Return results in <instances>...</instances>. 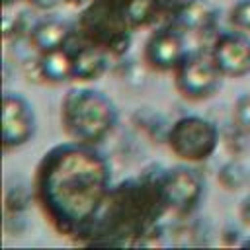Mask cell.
Returning a JSON list of instances; mask_svg holds the SVG:
<instances>
[{
	"label": "cell",
	"instance_id": "6da1fadb",
	"mask_svg": "<svg viewBox=\"0 0 250 250\" xmlns=\"http://www.w3.org/2000/svg\"><path fill=\"white\" fill-rule=\"evenodd\" d=\"M111 164L94 145L66 141L51 146L33 174L35 201L64 236L88 238L109 195Z\"/></svg>",
	"mask_w": 250,
	"mask_h": 250
},
{
	"label": "cell",
	"instance_id": "7a4b0ae2",
	"mask_svg": "<svg viewBox=\"0 0 250 250\" xmlns=\"http://www.w3.org/2000/svg\"><path fill=\"white\" fill-rule=\"evenodd\" d=\"M162 166H148L137 178L121 182L90 232V244L125 246L133 244L168 211L162 193Z\"/></svg>",
	"mask_w": 250,
	"mask_h": 250
},
{
	"label": "cell",
	"instance_id": "3957f363",
	"mask_svg": "<svg viewBox=\"0 0 250 250\" xmlns=\"http://www.w3.org/2000/svg\"><path fill=\"white\" fill-rule=\"evenodd\" d=\"M59 117L70 141L98 146L115 131L119 111L115 102L102 90L74 86L64 92Z\"/></svg>",
	"mask_w": 250,
	"mask_h": 250
},
{
	"label": "cell",
	"instance_id": "277c9868",
	"mask_svg": "<svg viewBox=\"0 0 250 250\" xmlns=\"http://www.w3.org/2000/svg\"><path fill=\"white\" fill-rule=\"evenodd\" d=\"M78 31L86 43L104 47L113 59L129 53L133 27L125 16V0H92L82 8Z\"/></svg>",
	"mask_w": 250,
	"mask_h": 250
},
{
	"label": "cell",
	"instance_id": "5b68a950",
	"mask_svg": "<svg viewBox=\"0 0 250 250\" xmlns=\"http://www.w3.org/2000/svg\"><path fill=\"white\" fill-rule=\"evenodd\" d=\"M219 143H221V131L217 123L211 121L209 117L195 113L178 117L170 125L166 137V145L170 152L178 160L189 164L209 160L215 154Z\"/></svg>",
	"mask_w": 250,
	"mask_h": 250
},
{
	"label": "cell",
	"instance_id": "8992f818",
	"mask_svg": "<svg viewBox=\"0 0 250 250\" xmlns=\"http://www.w3.org/2000/svg\"><path fill=\"white\" fill-rule=\"evenodd\" d=\"M162 193L168 211L176 217L188 219L197 211L205 195V178L197 168L189 166V162L164 168Z\"/></svg>",
	"mask_w": 250,
	"mask_h": 250
},
{
	"label": "cell",
	"instance_id": "52a82bcc",
	"mask_svg": "<svg viewBox=\"0 0 250 250\" xmlns=\"http://www.w3.org/2000/svg\"><path fill=\"white\" fill-rule=\"evenodd\" d=\"M223 78L225 76L215 66L211 55L205 57L191 51L174 70V86L178 94L189 102H203L213 98L219 92Z\"/></svg>",
	"mask_w": 250,
	"mask_h": 250
},
{
	"label": "cell",
	"instance_id": "ba28073f",
	"mask_svg": "<svg viewBox=\"0 0 250 250\" xmlns=\"http://www.w3.org/2000/svg\"><path fill=\"white\" fill-rule=\"evenodd\" d=\"M37 133V115L33 104L20 92L2 94V146L16 150L25 146Z\"/></svg>",
	"mask_w": 250,
	"mask_h": 250
},
{
	"label": "cell",
	"instance_id": "9c48e42d",
	"mask_svg": "<svg viewBox=\"0 0 250 250\" xmlns=\"http://www.w3.org/2000/svg\"><path fill=\"white\" fill-rule=\"evenodd\" d=\"M188 53L184 29L172 21L156 27L148 35L145 41L143 59L156 72H174Z\"/></svg>",
	"mask_w": 250,
	"mask_h": 250
},
{
	"label": "cell",
	"instance_id": "30bf717a",
	"mask_svg": "<svg viewBox=\"0 0 250 250\" xmlns=\"http://www.w3.org/2000/svg\"><path fill=\"white\" fill-rule=\"evenodd\" d=\"M209 55L225 78H242L250 74V35L242 29L234 27L217 33Z\"/></svg>",
	"mask_w": 250,
	"mask_h": 250
},
{
	"label": "cell",
	"instance_id": "8fae6325",
	"mask_svg": "<svg viewBox=\"0 0 250 250\" xmlns=\"http://www.w3.org/2000/svg\"><path fill=\"white\" fill-rule=\"evenodd\" d=\"M72 51V80L86 84V82H96L100 80L107 70L111 62V55L98 45L84 43Z\"/></svg>",
	"mask_w": 250,
	"mask_h": 250
},
{
	"label": "cell",
	"instance_id": "7c38bea8",
	"mask_svg": "<svg viewBox=\"0 0 250 250\" xmlns=\"http://www.w3.org/2000/svg\"><path fill=\"white\" fill-rule=\"evenodd\" d=\"M70 35H72V27L68 25V21L51 16V18H43L35 23V27L29 35V43L37 53H47L53 49L66 47Z\"/></svg>",
	"mask_w": 250,
	"mask_h": 250
},
{
	"label": "cell",
	"instance_id": "4fadbf2b",
	"mask_svg": "<svg viewBox=\"0 0 250 250\" xmlns=\"http://www.w3.org/2000/svg\"><path fill=\"white\" fill-rule=\"evenodd\" d=\"M37 66L41 80L47 84H62L72 80V51L66 47L39 53Z\"/></svg>",
	"mask_w": 250,
	"mask_h": 250
},
{
	"label": "cell",
	"instance_id": "5bb4252c",
	"mask_svg": "<svg viewBox=\"0 0 250 250\" xmlns=\"http://www.w3.org/2000/svg\"><path fill=\"white\" fill-rule=\"evenodd\" d=\"M215 10L205 0H184L174 10V23L184 31H203L213 25Z\"/></svg>",
	"mask_w": 250,
	"mask_h": 250
},
{
	"label": "cell",
	"instance_id": "9a60e30c",
	"mask_svg": "<svg viewBox=\"0 0 250 250\" xmlns=\"http://www.w3.org/2000/svg\"><path fill=\"white\" fill-rule=\"evenodd\" d=\"M162 14V0H125V16L133 29L152 25Z\"/></svg>",
	"mask_w": 250,
	"mask_h": 250
},
{
	"label": "cell",
	"instance_id": "2e32d148",
	"mask_svg": "<svg viewBox=\"0 0 250 250\" xmlns=\"http://www.w3.org/2000/svg\"><path fill=\"white\" fill-rule=\"evenodd\" d=\"M250 182V170L236 158L227 160L217 170V184L225 191H238Z\"/></svg>",
	"mask_w": 250,
	"mask_h": 250
},
{
	"label": "cell",
	"instance_id": "e0dca14e",
	"mask_svg": "<svg viewBox=\"0 0 250 250\" xmlns=\"http://www.w3.org/2000/svg\"><path fill=\"white\" fill-rule=\"evenodd\" d=\"M33 197H35L33 186H27L25 182L8 184L6 189H4V211H8V213H25Z\"/></svg>",
	"mask_w": 250,
	"mask_h": 250
},
{
	"label": "cell",
	"instance_id": "ac0fdd59",
	"mask_svg": "<svg viewBox=\"0 0 250 250\" xmlns=\"http://www.w3.org/2000/svg\"><path fill=\"white\" fill-rule=\"evenodd\" d=\"M232 125L244 133H250V92H244L234 100Z\"/></svg>",
	"mask_w": 250,
	"mask_h": 250
},
{
	"label": "cell",
	"instance_id": "d6986e66",
	"mask_svg": "<svg viewBox=\"0 0 250 250\" xmlns=\"http://www.w3.org/2000/svg\"><path fill=\"white\" fill-rule=\"evenodd\" d=\"M37 21L39 20L35 18V14H31V12H20L14 18V21H12V29L6 27V33L4 35H10V31H12L16 39H21V37H27L29 39V35H31V31H33V27H35Z\"/></svg>",
	"mask_w": 250,
	"mask_h": 250
},
{
	"label": "cell",
	"instance_id": "ffe728a7",
	"mask_svg": "<svg viewBox=\"0 0 250 250\" xmlns=\"http://www.w3.org/2000/svg\"><path fill=\"white\" fill-rule=\"evenodd\" d=\"M229 21L236 29L250 31V0H236L229 10Z\"/></svg>",
	"mask_w": 250,
	"mask_h": 250
},
{
	"label": "cell",
	"instance_id": "44dd1931",
	"mask_svg": "<svg viewBox=\"0 0 250 250\" xmlns=\"http://www.w3.org/2000/svg\"><path fill=\"white\" fill-rule=\"evenodd\" d=\"M25 229H27L25 213H8V211H4V230L8 234L20 236V234L25 232Z\"/></svg>",
	"mask_w": 250,
	"mask_h": 250
},
{
	"label": "cell",
	"instance_id": "7402d4cb",
	"mask_svg": "<svg viewBox=\"0 0 250 250\" xmlns=\"http://www.w3.org/2000/svg\"><path fill=\"white\" fill-rule=\"evenodd\" d=\"M219 236H221V242H223L225 246H242V240H244V234H242L240 227L234 225V223L223 225Z\"/></svg>",
	"mask_w": 250,
	"mask_h": 250
},
{
	"label": "cell",
	"instance_id": "603a6c76",
	"mask_svg": "<svg viewBox=\"0 0 250 250\" xmlns=\"http://www.w3.org/2000/svg\"><path fill=\"white\" fill-rule=\"evenodd\" d=\"M238 219L244 227H250V193L244 195L240 205H238Z\"/></svg>",
	"mask_w": 250,
	"mask_h": 250
},
{
	"label": "cell",
	"instance_id": "cb8c5ba5",
	"mask_svg": "<svg viewBox=\"0 0 250 250\" xmlns=\"http://www.w3.org/2000/svg\"><path fill=\"white\" fill-rule=\"evenodd\" d=\"M31 8H35V10H39V12H51V10H55L62 0H25Z\"/></svg>",
	"mask_w": 250,
	"mask_h": 250
},
{
	"label": "cell",
	"instance_id": "d4e9b609",
	"mask_svg": "<svg viewBox=\"0 0 250 250\" xmlns=\"http://www.w3.org/2000/svg\"><path fill=\"white\" fill-rule=\"evenodd\" d=\"M242 248H250V234H248V236L242 240Z\"/></svg>",
	"mask_w": 250,
	"mask_h": 250
},
{
	"label": "cell",
	"instance_id": "484cf974",
	"mask_svg": "<svg viewBox=\"0 0 250 250\" xmlns=\"http://www.w3.org/2000/svg\"><path fill=\"white\" fill-rule=\"evenodd\" d=\"M14 2H18V0H4V6H10V4H14Z\"/></svg>",
	"mask_w": 250,
	"mask_h": 250
}]
</instances>
